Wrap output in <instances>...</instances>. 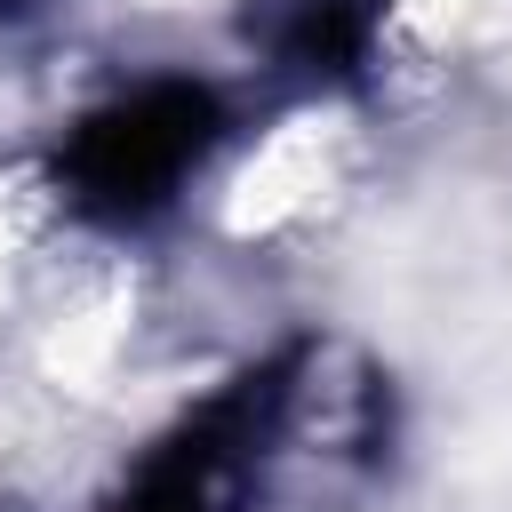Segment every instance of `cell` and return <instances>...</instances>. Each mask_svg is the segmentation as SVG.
Listing matches in <instances>:
<instances>
[{
  "mask_svg": "<svg viewBox=\"0 0 512 512\" xmlns=\"http://www.w3.org/2000/svg\"><path fill=\"white\" fill-rule=\"evenodd\" d=\"M216 136V112L200 88L184 80H160V88H136L120 104H104L96 120H80V144H72V184L88 208H112V216H144L152 200H168V184L208 152Z\"/></svg>",
  "mask_w": 512,
  "mask_h": 512,
  "instance_id": "obj_1",
  "label": "cell"
}]
</instances>
